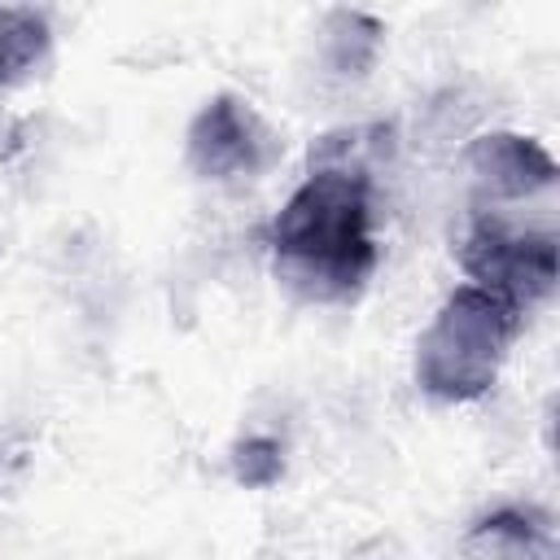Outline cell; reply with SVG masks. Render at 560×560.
I'll list each match as a JSON object with an SVG mask.
<instances>
[{
	"instance_id": "3",
	"label": "cell",
	"mask_w": 560,
	"mask_h": 560,
	"mask_svg": "<svg viewBox=\"0 0 560 560\" xmlns=\"http://www.w3.org/2000/svg\"><path fill=\"white\" fill-rule=\"evenodd\" d=\"M459 262L477 280V289L525 311L556 284V236L512 232L499 219H477L459 245Z\"/></svg>"
},
{
	"instance_id": "4",
	"label": "cell",
	"mask_w": 560,
	"mask_h": 560,
	"mask_svg": "<svg viewBox=\"0 0 560 560\" xmlns=\"http://www.w3.org/2000/svg\"><path fill=\"white\" fill-rule=\"evenodd\" d=\"M267 158H271V131L236 96H214L188 127V162L206 179L254 175Z\"/></svg>"
},
{
	"instance_id": "2",
	"label": "cell",
	"mask_w": 560,
	"mask_h": 560,
	"mask_svg": "<svg viewBox=\"0 0 560 560\" xmlns=\"http://www.w3.org/2000/svg\"><path fill=\"white\" fill-rule=\"evenodd\" d=\"M521 328V311L477 284H459L416 341V381L446 402L481 398Z\"/></svg>"
},
{
	"instance_id": "5",
	"label": "cell",
	"mask_w": 560,
	"mask_h": 560,
	"mask_svg": "<svg viewBox=\"0 0 560 560\" xmlns=\"http://www.w3.org/2000/svg\"><path fill=\"white\" fill-rule=\"evenodd\" d=\"M468 171L477 175L481 188L494 197H529L556 184V162L551 153L516 131H490L468 144Z\"/></svg>"
},
{
	"instance_id": "1",
	"label": "cell",
	"mask_w": 560,
	"mask_h": 560,
	"mask_svg": "<svg viewBox=\"0 0 560 560\" xmlns=\"http://www.w3.org/2000/svg\"><path fill=\"white\" fill-rule=\"evenodd\" d=\"M372 179L359 162L311 153V175L271 219L276 276L302 298L341 302L363 289L376 267Z\"/></svg>"
},
{
	"instance_id": "7",
	"label": "cell",
	"mask_w": 560,
	"mask_h": 560,
	"mask_svg": "<svg viewBox=\"0 0 560 560\" xmlns=\"http://www.w3.org/2000/svg\"><path fill=\"white\" fill-rule=\"evenodd\" d=\"M232 468H236V481H245V486H254V490L280 481V472H284L280 442H271V438H249V442H241Z\"/></svg>"
},
{
	"instance_id": "6",
	"label": "cell",
	"mask_w": 560,
	"mask_h": 560,
	"mask_svg": "<svg viewBox=\"0 0 560 560\" xmlns=\"http://www.w3.org/2000/svg\"><path fill=\"white\" fill-rule=\"evenodd\" d=\"M48 44V26L31 9H0V79L26 70Z\"/></svg>"
}]
</instances>
